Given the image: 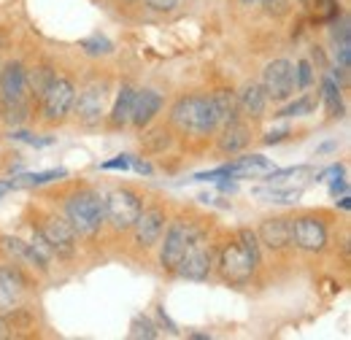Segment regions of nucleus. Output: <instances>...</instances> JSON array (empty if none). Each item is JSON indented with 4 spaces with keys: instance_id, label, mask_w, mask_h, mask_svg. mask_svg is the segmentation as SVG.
<instances>
[{
    "instance_id": "40",
    "label": "nucleus",
    "mask_w": 351,
    "mask_h": 340,
    "mask_svg": "<svg viewBox=\"0 0 351 340\" xmlns=\"http://www.w3.org/2000/svg\"><path fill=\"white\" fill-rule=\"evenodd\" d=\"M346 192H349V184H346L341 175L330 181V195H332V197H338V195H346Z\"/></svg>"
},
{
    "instance_id": "20",
    "label": "nucleus",
    "mask_w": 351,
    "mask_h": 340,
    "mask_svg": "<svg viewBox=\"0 0 351 340\" xmlns=\"http://www.w3.org/2000/svg\"><path fill=\"white\" fill-rule=\"evenodd\" d=\"M132 100H135V86L125 82V84L117 89V100H114L111 111L106 114V119H108V127H111V130H122V127H128V125H130Z\"/></svg>"
},
{
    "instance_id": "5",
    "label": "nucleus",
    "mask_w": 351,
    "mask_h": 340,
    "mask_svg": "<svg viewBox=\"0 0 351 340\" xmlns=\"http://www.w3.org/2000/svg\"><path fill=\"white\" fill-rule=\"evenodd\" d=\"M106 206V224L114 232H130L138 213L143 211V197L130 186H117L103 197Z\"/></svg>"
},
{
    "instance_id": "27",
    "label": "nucleus",
    "mask_w": 351,
    "mask_h": 340,
    "mask_svg": "<svg viewBox=\"0 0 351 340\" xmlns=\"http://www.w3.org/2000/svg\"><path fill=\"white\" fill-rule=\"evenodd\" d=\"M316 106H319V95H316V97H313V95H303V97L292 100L289 106H284L276 117H306L311 111H316Z\"/></svg>"
},
{
    "instance_id": "25",
    "label": "nucleus",
    "mask_w": 351,
    "mask_h": 340,
    "mask_svg": "<svg viewBox=\"0 0 351 340\" xmlns=\"http://www.w3.org/2000/svg\"><path fill=\"white\" fill-rule=\"evenodd\" d=\"M68 173L60 170H44V173H25V175H16L11 178V189H27V186H44V184H51V181H60L65 178Z\"/></svg>"
},
{
    "instance_id": "45",
    "label": "nucleus",
    "mask_w": 351,
    "mask_h": 340,
    "mask_svg": "<svg viewBox=\"0 0 351 340\" xmlns=\"http://www.w3.org/2000/svg\"><path fill=\"white\" fill-rule=\"evenodd\" d=\"M157 313H160V321H162V324H168V330H171V332H176L173 321H171V319H168V316H165V308H160V311H157Z\"/></svg>"
},
{
    "instance_id": "35",
    "label": "nucleus",
    "mask_w": 351,
    "mask_h": 340,
    "mask_svg": "<svg viewBox=\"0 0 351 340\" xmlns=\"http://www.w3.org/2000/svg\"><path fill=\"white\" fill-rule=\"evenodd\" d=\"M335 62L341 68L351 65V41H335Z\"/></svg>"
},
{
    "instance_id": "15",
    "label": "nucleus",
    "mask_w": 351,
    "mask_h": 340,
    "mask_svg": "<svg viewBox=\"0 0 351 340\" xmlns=\"http://www.w3.org/2000/svg\"><path fill=\"white\" fill-rule=\"evenodd\" d=\"M0 103H30L25 84V65L16 60L0 68Z\"/></svg>"
},
{
    "instance_id": "48",
    "label": "nucleus",
    "mask_w": 351,
    "mask_h": 340,
    "mask_svg": "<svg viewBox=\"0 0 351 340\" xmlns=\"http://www.w3.org/2000/svg\"><path fill=\"white\" fill-rule=\"evenodd\" d=\"M243 5H254V3H260V0H241Z\"/></svg>"
},
{
    "instance_id": "33",
    "label": "nucleus",
    "mask_w": 351,
    "mask_h": 340,
    "mask_svg": "<svg viewBox=\"0 0 351 340\" xmlns=\"http://www.w3.org/2000/svg\"><path fill=\"white\" fill-rule=\"evenodd\" d=\"M295 82H298V89H308L311 86V82H313V68H311L308 60H300L295 65Z\"/></svg>"
},
{
    "instance_id": "4",
    "label": "nucleus",
    "mask_w": 351,
    "mask_h": 340,
    "mask_svg": "<svg viewBox=\"0 0 351 340\" xmlns=\"http://www.w3.org/2000/svg\"><path fill=\"white\" fill-rule=\"evenodd\" d=\"M108 97H111V84L108 79H92L87 84L76 92V100H73V117L82 127L95 130L100 127V122L106 119L108 114Z\"/></svg>"
},
{
    "instance_id": "7",
    "label": "nucleus",
    "mask_w": 351,
    "mask_h": 340,
    "mask_svg": "<svg viewBox=\"0 0 351 340\" xmlns=\"http://www.w3.org/2000/svg\"><path fill=\"white\" fill-rule=\"evenodd\" d=\"M330 243V227L322 213L292 216V246L303 254H322Z\"/></svg>"
},
{
    "instance_id": "32",
    "label": "nucleus",
    "mask_w": 351,
    "mask_h": 340,
    "mask_svg": "<svg viewBox=\"0 0 351 340\" xmlns=\"http://www.w3.org/2000/svg\"><path fill=\"white\" fill-rule=\"evenodd\" d=\"M311 168H306V165H300V168H287V170H273L270 168V173L265 175V181L267 184H278V181H287V178H298V175H303V173H308Z\"/></svg>"
},
{
    "instance_id": "19",
    "label": "nucleus",
    "mask_w": 351,
    "mask_h": 340,
    "mask_svg": "<svg viewBox=\"0 0 351 340\" xmlns=\"http://www.w3.org/2000/svg\"><path fill=\"white\" fill-rule=\"evenodd\" d=\"M252 141V127L243 119H235L230 125H221V132L217 135V149L219 154H238L249 146Z\"/></svg>"
},
{
    "instance_id": "37",
    "label": "nucleus",
    "mask_w": 351,
    "mask_h": 340,
    "mask_svg": "<svg viewBox=\"0 0 351 340\" xmlns=\"http://www.w3.org/2000/svg\"><path fill=\"white\" fill-rule=\"evenodd\" d=\"M265 5V11L267 14H276V16H281V14H287L289 11V5H287V0H260Z\"/></svg>"
},
{
    "instance_id": "6",
    "label": "nucleus",
    "mask_w": 351,
    "mask_h": 340,
    "mask_svg": "<svg viewBox=\"0 0 351 340\" xmlns=\"http://www.w3.org/2000/svg\"><path fill=\"white\" fill-rule=\"evenodd\" d=\"M73 100H76V84L71 76H54V82L49 84L41 100H38V108H41V117H44L46 125H62L71 111H73Z\"/></svg>"
},
{
    "instance_id": "11",
    "label": "nucleus",
    "mask_w": 351,
    "mask_h": 340,
    "mask_svg": "<svg viewBox=\"0 0 351 340\" xmlns=\"http://www.w3.org/2000/svg\"><path fill=\"white\" fill-rule=\"evenodd\" d=\"M203 232V227H197L195 221L186 219H176L165 230V241H162V252H160V265L162 270L173 273L176 265L181 262V256L186 252V246L192 243V238H197Z\"/></svg>"
},
{
    "instance_id": "46",
    "label": "nucleus",
    "mask_w": 351,
    "mask_h": 340,
    "mask_svg": "<svg viewBox=\"0 0 351 340\" xmlns=\"http://www.w3.org/2000/svg\"><path fill=\"white\" fill-rule=\"evenodd\" d=\"M219 189L221 192H235V184H232V181H221L219 178Z\"/></svg>"
},
{
    "instance_id": "22",
    "label": "nucleus",
    "mask_w": 351,
    "mask_h": 340,
    "mask_svg": "<svg viewBox=\"0 0 351 340\" xmlns=\"http://www.w3.org/2000/svg\"><path fill=\"white\" fill-rule=\"evenodd\" d=\"M54 76H57V71H54V65H49V62H36L33 68H25V84H27V95H30V100H41V95H44L49 84L54 82Z\"/></svg>"
},
{
    "instance_id": "31",
    "label": "nucleus",
    "mask_w": 351,
    "mask_h": 340,
    "mask_svg": "<svg viewBox=\"0 0 351 340\" xmlns=\"http://www.w3.org/2000/svg\"><path fill=\"white\" fill-rule=\"evenodd\" d=\"M79 49L82 51H87L92 57H106V54H111L114 51V43L108 41V38H103V36H92V38H84V41H79Z\"/></svg>"
},
{
    "instance_id": "14",
    "label": "nucleus",
    "mask_w": 351,
    "mask_h": 340,
    "mask_svg": "<svg viewBox=\"0 0 351 340\" xmlns=\"http://www.w3.org/2000/svg\"><path fill=\"white\" fill-rule=\"evenodd\" d=\"M0 256H3L5 262H14V265L30 267V270H41V273L49 267V262L41 259V254H38L30 243H25V241L16 238V235H0Z\"/></svg>"
},
{
    "instance_id": "17",
    "label": "nucleus",
    "mask_w": 351,
    "mask_h": 340,
    "mask_svg": "<svg viewBox=\"0 0 351 340\" xmlns=\"http://www.w3.org/2000/svg\"><path fill=\"white\" fill-rule=\"evenodd\" d=\"M162 108V95L154 92V89H135V100H132V111H130V125L138 132L146 130L160 114Z\"/></svg>"
},
{
    "instance_id": "18",
    "label": "nucleus",
    "mask_w": 351,
    "mask_h": 340,
    "mask_svg": "<svg viewBox=\"0 0 351 340\" xmlns=\"http://www.w3.org/2000/svg\"><path fill=\"white\" fill-rule=\"evenodd\" d=\"M235 97H238V111H241V117L254 119V122L265 117V111H267V95H265L263 84L246 82V84L241 86V92H235Z\"/></svg>"
},
{
    "instance_id": "2",
    "label": "nucleus",
    "mask_w": 351,
    "mask_h": 340,
    "mask_svg": "<svg viewBox=\"0 0 351 340\" xmlns=\"http://www.w3.org/2000/svg\"><path fill=\"white\" fill-rule=\"evenodd\" d=\"M171 127L181 135L192 138H208L219 130V114L214 108L211 95L195 92V95H181L171 106Z\"/></svg>"
},
{
    "instance_id": "3",
    "label": "nucleus",
    "mask_w": 351,
    "mask_h": 340,
    "mask_svg": "<svg viewBox=\"0 0 351 340\" xmlns=\"http://www.w3.org/2000/svg\"><path fill=\"white\" fill-rule=\"evenodd\" d=\"M65 219L82 238H95L106 224L103 195L92 186H79L65 200Z\"/></svg>"
},
{
    "instance_id": "13",
    "label": "nucleus",
    "mask_w": 351,
    "mask_h": 340,
    "mask_svg": "<svg viewBox=\"0 0 351 340\" xmlns=\"http://www.w3.org/2000/svg\"><path fill=\"white\" fill-rule=\"evenodd\" d=\"M165 227H168V213H165L162 206H143V211L138 213V219H135V224L130 230L135 246L143 249V252L154 249L160 243Z\"/></svg>"
},
{
    "instance_id": "16",
    "label": "nucleus",
    "mask_w": 351,
    "mask_h": 340,
    "mask_svg": "<svg viewBox=\"0 0 351 340\" xmlns=\"http://www.w3.org/2000/svg\"><path fill=\"white\" fill-rule=\"evenodd\" d=\"M260 243L270 252H287L292 246V216H270L257 230Z\"/></svg>"
},
{
    "instance_id": "10",
    "label": "nucleus",
    "mask_w": 351,
    "mask_h": 340,
    "mask_svg": "<svg viewBox=\"0 0 351 340\" xmlns=\"http://www.w3.org/2000/svg\"><path fill=\"white\" fill-rule=\"evenodd\" d=\"M214 246L206 241V232H200L197 238H192V243L186 246V252L181 256V262L176 265V276H181V278H186V281H206L208 276H211V270H214Z\"/></svg>"
},
{
    "instance_id": "47",
    "label": "nucleus",
    "mask_w": 351,
    "mask_h": 340,
    "mask_svg": "<svg viewBox=\"0 0 351 340\" xmlns=\"http://www.w3.org/2000/svg\"><path fill=\"white\" fill-rule=\"evenodd\" d=\"M5 192H11V181H0V197H3Z\"/></svg>"
},
{
    "instance_id": "28",
    "label": "nucleus",
    "mask_w": 351,
    "mask_h": 340,
    "mask_svg": "<svg viewBox=\"0 0 351 340\" xmlns=\"http://www.w3.org/2000/svg\"><path fill=\"white\" fill-rule=\"evenodd\" d=\"M0 108H3V119L14 127H19L30 119V103H0Z\"/></svg>"
},
{
    "instance_id": "36",
    "label": "nucleus",
    "mask_w": 351,
    "mask_h": 340,
    "mask_svg": "<svg viewBox=\"0 0 351 340\" xmlns=\"http://www.w3.org/2000/svg\"><path fill=\"white\" fill-rule=\"evenodd\" d=\"M298 197H300V189H287V192L270 189L267 192V200H273V203H298Z\"/></svg>"
},
{
    "instance_id": "9",
    "label": "nucleus",
    "mask_w": 351,
    "mask_h": 340,
    "mask_svg": "<svg viewBox=\"0 0 351 340\" xmlns=\"http://www.w3.org/2000/svg\"><path fill=\"white\" fill-rule=\"evenodd\" d=\"M30 287H33V281L22 265H14V262L0 265V313L5 316V313L25 308Z\"/></svg>"
},
{
    "instance_id": "8",
    "label": "nucleus",
    "mask_w": 351,
    "mask_h": 340,
    "mask_svg": "<svg viewBox=\"0 0 351 340\" xmlns=\"http://www.w3.org/2000/svg\"><path fill=\"white\" fill-rule=\"evenodd\" d=\"M36 230L41 232V238L49 243L51 254L57 256V259H71V256L76 254L79 235H76V230L71 227V221L65 216H60V213H44L41 221L36 224Z\"/></svg>"
},
{
    "instance_id": "26",
    "label": "nucleus",
    "mask_w": 351,
    "mask_h": 340,
    "mask_svg": "<svg viewBox=\"0 0 351 340\" xmlns=\"http://www.w3.org/2000/svg\"><path fill=\"white\" fill-rule=\"evenodd\" d=\"M322 100L327 106V114L332 119L343 117V100H341V86L332 82V76H324L322 79Z\"/></svg>"
},
{
    "instance_id": "44",
    "label": "nucleus",
    "mask_w": 351,
    "mask_h": 340,
    "mask_svg": "<svg viewBox=\"0 0 351 340\" xmlns=\"http://www.w3.org/2000/svg\"><path fill=\"white\" fill-rule=\"evenodd\" d=\"M14 335V330H11V324H8V319L0 313V340H5V338H11Z\"/></svg>"
},
{
    "instance_id": "1",
    "label": "nucleus",
    "mask_w": 351,
    "mask_h": 340,
    "mask_svg": "<svg viewBox=\"0 0 351 340\" xmlns=\"http://www.w3.org/2000/svg\"><path fill=\"white\" fill-rule=\"evenodd\" d=\"M263 265V254H260V238L257 232L252 230H238L224 246L219 249V259H217V267H219V276L232 284V287H246L257 267Z\"/></svg>"
},
{
    "instance_id": "43",
    "label": "nucleus",
    "mask_w": 351,
    "mask_h": 340,
    "mask_svg": "<svg viewBox=\"0 0 351 340\" xmlns=\"http://www.w3.org/2000/svg\"><path fill=\"white\" fill-rule=\"evenodd\" d=\"M289 135V130H278V132H270V135H265L263 143H278V141H284Z\"/></svg>"
},
{
    "instance_id": "23",
    "label": "nucleus",
    "mask_w": 351,
    "mask_h": 340,
    "mask_svg": "<svg viewBox=\"0 0 351 340\" xmlns=\"http://www.w3.org/2000/svg\"><path fill=\"white\" fill-rule=\"evenodd\" d=\"M211 100H214V108L219 114V125H230L235 119H241V111H238V97L232 89L227 86H219L211 92Z\"/></svg>"
},
{
    "instance_id": "30",
    "label": "nucleus",
    "mask_w": 351,
    "mask_h": 340,
    "mask_svg": "<svg viewBox=\"0 0 351 340\" xmlns=\"http://www.w3.org/2000/svg\"><path fill=\"white\" fill-rule=\"evenodd\" d=\"M313 19L316 22H332L341 16V3L338 0H313Z\"/></svg>"
},
{
    "instance_id": "41",
    "label": "nucleus",
    "mask_w": 351,
    "mask_h": 340,
    "mask_svg": "<svg viewBox=\"0 0 351 340\" xmlns=\"http://www.w3.org/2000/svg\"><path fill=\"white\" fill-rule=\"evenodd\" d=\"M338 175H343V165H330L327 170L319 173L316 181H332V178H338Z\"/></svg>"
},
{
    "instance_id": "38",
    "label": "nucleus",
    "mask_w": 351,
    "mask_h": 340,
    "mask_svg": "<svg viewBox=\"0 0 351 340\" xmlns=\"http://www.w3.org/2000/svg\"><path fill=\"white\" fill-rule=\"evenodd\" d=\"M152 11H160V14H168V11H173L176 5H178V0H143Z\"/></svg>"
},
{
    "instance_id": "42",
    "label": "nucleus",
    "mask_w": 351,
    "mask_h": 340,
    "mask_svg": "<svg viewBox=\"0 0 351 340\" xmlns=\"http://www.w3.org/2000/svg\"><path fill=\"white\" fill-rule=\"evenodd\" d=\"M130 165L135 168V173H141V175H152V173H154V168H152L146 160H130Z\"/></svg>"
},
{
    "instance_id": "21",
    "label": "nucleus",
    "mask_w": 351,
    "mask_h": 340,
    "mask_svg": "<svg viewBox=\"0 0 351 340\" xmlns=\"http://www.w3.org/2000/svg\"><path fill=\"white\" fill-rule=\"evenodd\" d=\"M221 168H224L227 178H249V175H257V173L270 170L273 162L267 157H263V154H243V157H238V160H232V162H227Z\"/></svg>"
},
{
    "instance_id": "39",
    "label": "nucleus",
    "mask_w": 351,
    "mask_h": 340,
    "mask_svg": "<svg viewBox=\"0 0 351 340\" xmlns=\"http://www.w3.org/2000/svg\"><path fill=\"white\" fill-rule=\"evenodd\" d=\"M103 170H128L130 168V157H117V160H108L100 165Z\"/></svg>"
},
{
    "instance_id": "24",
    "label": "nucleus",
    "mask_w": 351,
    "mask_h": 340,
    "mask_svg": "<svg viewBox=\"0 0 351 340\" xmlns=\"http://www.w3.org/2000/svg\"><path fill=\"white\" fill-rule=\"evenodd\" d=\"M173 143V135H171V125H160V127H152L149 132H143L141 138V146L146 154H162L168 146Z\"/></svg>"
},
{
    "instance_id": "29",
    "label": "nucleus",
    "mask_w": 351,
    "mask_h": 340,
    "mask_svg": "<svg viewBox=\"0 0 351 340\" xmlns=\"http://www.w3.org/2000/svg\"><path fill=\"white\" fill-rule=\"evenodd\" d=\"M130 338L132 340H154L160 338L157 332V324L149 319V316H135L130 324Z\"/></svg>"
},
{
    "instance_id": "34",
    "label": "nucleus",
    "mask_w": 351,
    "mask_h": 340,
    "mask_svg": "<svg viewBox=\"0 0 351 340\" xmlns=\"http://www.w3.org/2000/svg\"><path fill=\"white\" fill-rule=\"evenodd\" d=\"M11 138L22 141V143H30V146H51L54 143V138H38V135H33L27 130H16V132H11Z\"/></svg>"
},
{
    "instance_id": "12",
    "label": "nucleus",
    "mask_w": 351,
    "mask_h": 340,
    "mask_svg": "<svg viewBox=\"0 0 351 340\" xmlns=\"http://www.w3.org/2000/svg\"><path fill=\"white\" fill-rule=\"evenodd\" d=\"M295 65L289 60H273L263 71V89L267 100L273 103H287L295 95Z\"/></svg>"
}]
</instances>
